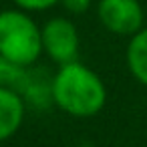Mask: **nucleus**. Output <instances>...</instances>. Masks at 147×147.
I'll use <instances>...</instances> for the list:
<instances>
[{
	"mask_svg": "<svg viewBox=\"0 0 147 147\" xmlns=\"http://www.w3.org/2000/svg\"><path fill=\"white\" fill-rule=\"evenodd\" d=\"M53 99L63 111L75 117H91L103 109L107 93L105 85L91 69L73 61L63 65L57 73L53 81Z\"/></svg>",
	"mask_w": 147,
	"mask_h": 147,
	"instance_id": "nucleus-1",
	"label": "nucleus"
},
{
	"mask_svg": "<svg viewBox=\"0 0 147 147\" xmlns=\"http://www.w3.org/2000/svg\"><path fill=\"white\" fill-rule=\"evenodd\" d=\"M24 107L12 89L0 87V141L8 139L22 123Z\"/></svg>",
	"mask_w": 147,
	"mask_h": 147,
	"instance_id": "nucleus-5",
	"label": "nucleus"
},
{
	"mask_svg": "<svg viewBox=\"0 0 147 147\" xmlns=\"http://www.w3.org/2000/svg\"><path fill=\"white\" fill-rule=\"evenodd\" d=\"M127 63L133 77L139 83L147 85V28L133 34L127 49Z\"/></svg>",
	"mask_w": 147,
	"mask_h": 147,
	"instance_id": "nucleus-6",
	"label": "nucleus"
},
{
	"mask_svg": "<svg viewBox=\"0 0 147 147\" xmlns=\"http://www.w3.org/2000/svg\"><path fill=\"white\" fill-rule=\"evenodd\" d=\"M22 79H24V67H20V65L12 63L10 59L0 55V87L2 89L18 87Z\"/></svg>",
	"mask_w": 147,
	"mask_h": 147,
	"instance_id": "nucleus-7",
	"label": "nucleus"
},
{
	"mask_svg": "<svg viewBox=\"0 0 147 147\" xmlns=\"http://www.w3.org/2000/svg\"><path fill=\"white\" fill-rule=\"evenodd\" d=\"M42 49L51 55L53 61L69 65L77 59L79 36L77 28L67 18H53L42 28Z\"/></svg>",
	"mask_w": 147,
	"mask_h": 147,
	"instance_id": "nucleus-3",
	"label": "nucleus"
},
{
	"mask_svg": "<svg viewBox=\"0 0 147 147\" xmlns=\"http://www.w3.org/2000/svg\"><path fill=\"white\" fill-rule=\"evenodd\" d=\"M14 2L26 10H45V8L55 6L59 0H14Z\"/></svg>",
	"mask_w": 147,
	"mask_h": 147,
	"instance_id": "nucleus-8",
	"label": "nucleus"
},
{
	"mask_svg": "<svg viewBox=\"0 0 147 147\" xmlns=\"http://www.w3.org/2000/svg\"><path fill=\"white\" fill-rule=\"evenodd\" d=\"M99 18L115 34H137L143 24V8L137 0H101Z\"/></svg>",
	"mask_w": 147,
	"mask_h": 147,
	"instance_id": "nucleus-4",
	"label": "nucleus"
},
{
	"mask_svg": "<svg viewBox=\"0 0 147 147\" xmlns=\"http://www.w3.org/2000/svg\"><path fill=\"white\" fill-rule=\"evenodd\" d=\"M63 4H65L67 10H71L75 14H81V12H85L89 8L91 0H63Z\"/></svg>",
	"mask_w": 147,
	"mask_h": 147,
	"instance_id": "nucleus-9",
	"label": "nucleus"
},
{
	"mask_svg": "<svg viewBox=\"0 0 147 147\" xmlns=\"http://www.w3.org/2000/svg\"><path fill=\"white\" fill-rule=\"evenodd\" d=\"M42 51V30L24 14L6 10L0 14V55L26 67L38 59Z\"/></svg>",
	"mask_w": 147,
	"mask_h": 147,
	"instance_id": "nucleus-2",
	"label": "nucleus"
}]
</instances>
